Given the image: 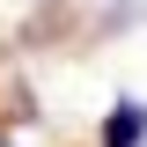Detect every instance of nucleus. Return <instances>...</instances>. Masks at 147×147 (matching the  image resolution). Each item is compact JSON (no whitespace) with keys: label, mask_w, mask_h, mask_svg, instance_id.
I'll use <instances>...</instances> for the list:
<instances>
[{"label":"nucleus","mask_w":147,"mask_h":147,"mask_svg":"<svg viewBox=\"0 0 147 147\" xmlns=\"http://www.w3.org/2000/svg\"><path fill=\"white\" fill-rule=\"evenodd\" d=\"M103 147H147V103L125 96V103L110 110V118H103Z\"/></svg>","instance_id":"nucleus-1"}]
</instances>
